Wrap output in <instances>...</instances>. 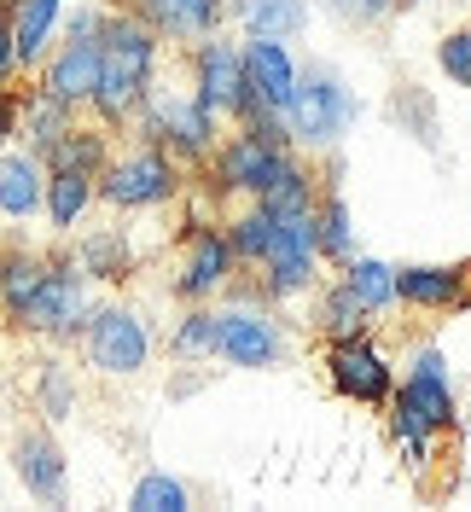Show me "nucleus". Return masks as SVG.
<instances>
[{"instance_id":"393cba45","label":"nucleus","mask_w":471,"mask_h":512,"mask_svg":"<svg viewBox=\"0 0 471 512\" xmlns=\"http://www.w3.org/2000/svg\"><path fill=\"white\" fill-rule=\"evenodd\" d=\"M47 280V251H30V245H6L0 251V320L24 315V303L35 297V286Z\"/></svg>"},{"instance_id":"f8f14e48","label":"nucleus","mask_w":471,"mask_h":512,"mask_svg":"<svg viewBox=\"0 0 471 512\" xmlns=\"http://www.w3.org/2000/svg\"><path fill=\"white\" fill-rule=\"evenodd\" d=\"M285 152H297V146H274V140H262L256 128L233 123L221 134V146L210 152L204 175H210V187L221 192V204H227V198H256V192L274 181V169L285 163Z\"/></svg>"},{"instance_id":"7ed1b4c3","label":"nucleus","mask_w":471,"mask_h":512,"mask_svg":"<svg viewBox=\"0 0 471 512\" xmlns=\"http://www.w3.org/2000/svg\"><path fill=\"white\" fill-rule=\"evenodd\" d=\"M280 117L291 128V146L320 158V152H338L349 128L361 123V99L332 64H297V88H291Z\"/></svg>"},{"instance_id":"f257e3e1","label":"nucleus","mask_w":471,"mask_h":512,"mask_svg":"<svg viewBox=\"0 0 471 512\" xmlns=\"http://www.w3.org/2000/svg\"><path fill=\"white\" fill-rule=\"evenodd\" d=\"M157 64H163V35L152 24H140L128 6H105V24H99V82H94V99H88L94 123L123 134L128 117L157 88Z\"/></svg>"},{"instance_id":"5701e85b","label":"nucleus","mask_w":471,"mask_h":512,"mask_svg":"<svg viewBox=\"0 0 471 512\" xmlns=\"http://www.w3.org/2000/svg\"><path fill=\"white\" fill-rule=\"evenodd\" d=\"M227 24H239V35H291L309 30V0H227Z\"/></svg>"},{"instance_id":"1a4fd4ad","label":"nucleus","mask_w":471,"mask_h":512,"mask_svg":"<svg viewBox=\"0 0 471 512\" xmlns=\"http://www.w3.org/2000/svg\"><path fill=\"white\" fill-rule=\"evenodd\" d=\"M390 408H402L408 419H419L431 437H448L460 425V390L448 373V350L442 344H413L408 373L390 390Z\"/></svg>"},{"instance_id":"c756f323","label":"nucleus","mask_w":471,"mask_h":512,"mask_svg":"<svg viewBox=\"0 0 471 512\" xmlns=\"http://www.w3.org/2000/svg\"><path fill=\"white\" fill-rule=\"evenodd\" d=\"M76 402H82V390H76V367L59 361V355H47V361L35 367V414L47 419V425H64V419L76 414Z\"/></svg>"},{"instance_id":"412c9836","label":"nucleus","mask_w":471,"mask_h":512,"mask_svg":"<svg viewBox=\"0 0 471 512\" xmlns=\"http://www.w3.org/2000/svg\"><path fill=\"white\" fill-rule=\"evenodd\" d=\"M99 204V187L88 169H47V187H41V216H47V227L59 233V239H70L76 227L88 222V210Z\"/></svg>"},{"instance_id":"bb28decb","label":"nucleus","mask_w":471,"mask_h":512,"mask_svg":"<svg viewBox=\"0 0 471 512\" xmlns=\"http://www.w3.org/2000/svg\"><path fill=\"white\" fill-rule=\"evenodd\" d=\"M76 117H82V111H70L59 99H47L41 88H30V94H18V146H30L35 158H41Z\"/></svg>"},{"instance_id":"c9c22d12","label":"nucleus","mask_w":471,"mask_h":512,"mask_svg":"<svg viewBox=\"0 0 471 512\" xmlns=\"http://www.w3.org/2000/svg\"><path fill=\"white\" fill-rule=\"evenodd\" d=\"M18 140V88H6L0 94V152Z\"/></svg>"},{"instance_id":"7c9ffc66","label":"nucleus","mask_w":471,"mask_h":512,"mask_svg":"<svg viewBox=\"0 0 471 512\" xmlns=\"http://www.w3.org/2000/svg\"><path fill=\"white\" fill-rule=\"evenodd\" d=\"M390 123L402 128L408 140H419V146H437V99L425 94L419 82H402L390 94Z\"/></svg>"},{"instance_id":"20e7f679","label":"nucleus","mask_w":471,"mask_h":512,"mask_svg":"<svg viewBox=\"0 0 471 512\" xmlns=\"http://www.w3.org/2000/svg\"><path fill=\"white\" fill-rule=\"evenodd\" d=\"M128 128L140 146H163L181 169H204L210 152L221 146V117L204 111L192 88H152L146 105L128 117Z\"/></svg>"},{"instance_id":"0eeeda50","label":"nucleus","mask_w":471,"mask_h":512,"mask_svg":"<svg viewBox=\"0 0 471 512\" xmlns=\"http://www.w3.org/2000/svg\"><path fill=\"white\" fill-rule=\"evenodd\" d=\"M88 309H94V297H88V274L76 268V256L70 251H47V280H41L35 297L24 303L18 332L47 338V344H76V332H82Z\"/></svg>"},{"instance_id":"2f4dec72","label":"nucleus","mask_w":471,"mask_h":512,"mask_svg":"<svg viewBox=\"0 0 471 512\" xmlns=\"http://www.w3.org/2000/svg\"><path fill=\"white\" fill-rule=\"evenodd\" d=\"M128 507H134V512H187L192 507V489L181 478H169V472H146V478L134 483Z\"/></svg>"},{"instance_id":"c85d7f7f","label":"nucleus","mask_w":471,"mask_h":512,"mask_svg":"<svg viewBox=\"0 0 471 512\" xmlns=\"http://www.w3.org/2000/svg\"><path fill=\"white\" fill-rule=\"evenodd\" d=\"M216 338H221V320L216 303H181V320L169 326V355L175 361H216Z\"/></svg>"},{"instance_id":"ddd939ff","label":"nucleus","mask_w":471,"mask_h":512,"mask_svg":"<svg viewBox=\"0 0 471 512\" xmlns=\"http://www.w3.org/2000/svg\"><path fill=\"white\" fill-rule=\"evenodd\" d=\"M396 303L413 315H454L471 309V262H402Z\"/></svg>"},{"instance_id":"4468645a","label":"nucleus","mask_w":471,"mask_h":512,"mask_svg":"<svg viewBox=\"0 0 471 512\" xmlns=\"http://www.w3.org/2000/svg\"><path fill=\"white\" fill-rule=\"evenodd\" d=\"M94 82H99V35L94 41H53V53L35 64V88L47 99H59L70 111H88L94 99Z\"/></svg>"},{"instance_id":"6ab92c4d","label":"nucleus","mask_w":471,"mask_h":512,"mask_svg":"<svg viewBox=\"0 0 471 512\" xmlns=\"http://www.w3.org/2000/svg\"><path fill=\"white\" fill-rule=\"evenodd\" d=\"M59 24H64V0H12V59H18V76H30L35 64L53 53L59 41Z\"/></svg>"},{"instance_id":"2eb2a0df","label":"nucleus","mask_w":471,"mask_h":512,"mask_svg":"<svg viewBox=\"0 0 471 512\" xmlns=\"http://www.w3.org/2000/svg\"><path fill=\"white\" fill-rule=\"evenodd\" d=\"M12 478L30 489V501L64 507V495H70V466H64V448L47 425H30V431L12 437Z\"/></svg>"},{"instance_id":"b1692460","label":"nucleus","mask_w":471,"mask_h":512,"mask_svg":"<svg viewBox=\"0 0 471 512\" xmlns=\"http://www.w3.org/2000/svg\"><path fill=\"white\" fill-rule=\"evenodd\" d=\"M111 152H117V146H111V128H105V123H88V117H76V123H70L59 140L41 152V163H47V169H88V175H99Z\"/></svg>"},{"instance_id":"423d86ee","label":"nucleus","mask_w":471,"mask_h":512,"mask_svg":"<svg viewBox=\"0 0 471 512\" xmlns=\"http://www.w3.org/2000/svg\"><path fill=\"white\" fill-rule=\"evenodd\" d=\"M76 344H82V361L94 367L99 379H140L152 367V350H157L146 315L134 303H123V297L94 303L88 320H82V332H76Z\"/></svg>"},{"instance_id":"72a5a7b5","label":"nucleus","mask_w":471,"mask_h":512,"mask_svg":"<svg viewBox=\"0 0 471 512\" xmlns=\"http://www.w3.org/2000/svg\"><path fill=\"white\" fill-rule=\"evenodd\" d=\"M437 64L442 76L454 82V88H471V24H460V30H448L437 41Z\"/></svg>"},{"instance_id":"39448f33","label":"nucleus","mask_w":471,"mask_h":512,"mask_svg":"<svg viewBox=\"0 0 471 512\" xmlns=\"http://www.w3.org/2000/svg\"><path fill=\"white\" fill-rule=\"evenodd\" d=\"M99 187V204L105 210H117V216H140V210H163V204H175L181 187H187V169L169 158L163 146H128V152H111L105 169L94 175Z\"/></svg>"},{"instance_id":"a211bd4d","label":"nucleus","mask_w":471,"mask_h":512,"mask_svg":"<svg viewBox=\"0 0 471 512\" xmlns=\"http://www.w3.org/2000/svg\"><path fill=\"white\" fill-rule=\"evenodd\" d=\"M245 82H251V99L268 105V111H285V99L297 88V59L280 35H245Z\"/></svg>"},{"instance_id":"f3484780","label":"nucleus","mask_w":471,"mask_h":512,"mask_svg":"<svg viewBox=\"0 0 471 512\" xmlns=\"http://www.w3.org/2000/svg\"><path fill=\"white\" fill-rule=\"evenodd\" d=\"M70 256H76V268L88 274V286H123V280H134V268H140L134 227H123V222L88 227V233L70 245Z\"/></svg>"},{"instance_id":"f704fd0d","label":"nucleus","mask_w":471,"mask_h":512,"mask_svg":"<svg viewBox=\"0 0 471 512\" xmlns=\"http://www.w3.org/2000/svg\"><path fill=\"white\" fill-rule=\"evenodd\" d=\"M99 24H105V6H76V12L64 18L59 30L70 35V41H94V35H99Z\"/></svg>"},{"instance_id":"f03ea898","label":"nucleus","mask_w":471,"mask_h":512,"mask_svg":"<svg viewBox=\"0 0 471 512\" xmlns=\"http://www.w3.org/2000/svg\"><path fill=\"white\" fill-rule=\"evenodd\" d=\"M216 361L239 367V373H268V367H285L291 361V326H285L280 303L262 297V280L256 268H239L227 291L216 297Z\"/></svg>"},{"instance_id":"a878e982","label":"nucleus","mask_w":471,"mask_h":512,"mask_svg":"<svg viewBox=\"0 0 471 512\" xmlns=\"http://www.w3.org/2000/svg\"><path fill=\"white\" fill-rule=\"evenodd\" d=\"M314 297V332L332 344V338H355V332H373V315L355 303V291L332 274V280H320V286L309 291Z\"/></svg>"},{"instance_id":"aec40b11","label":"nucleus","mask_w":471,"mask_h":512,"mask_svg":"<svg viewBox=\"0 0 471 512\" xmlns=\"http://www.w3.org/2000/svg\"><path fill=\"white\" fill-rule=\"evenodd\" d=\"M41 187H47V163L35 158L30 146H6L0 152V216L6 222H30L41 216Z\"/></svg>"},{"instance_id":"9d476101","label":"nucleus","mask_w":471,"mask_h":512,"mask_svg":"<svg viewBox=\"0 0 471 512\" xmlns=\"http://www.w3.org/2000/svg\"><path fill=\"white\" fill-rule=\"evenodd\" d=\"M320 373L332 384V396L361 402V408H384L390 390H396V361L378 344L373 332H355V338H332L320 350Z\"/></svg>"},{"instance_id":"6e6552de","label":"nucleus","mask_w":471,"mask_h":512,"mask_svg":"<svg viewBox=\"0 0 471 512\" xmlns=\"http://www.w3.org/2000/svg\"><path fill=\"white\" fill-rule=\"evenodd\" d=\"M187 88L198 94L204 111H216L221 123H239L251 111V82H245V47L233 35H204L187 47Z\"/></svg>"},{"instance_id":"4be33fe9","label":"nucleus","mask_w":471,"mask_h":512,"mask_svg":"<svg viewBox=\"0 0 471 512\" xmlns=\"http://www.w3.org/2000/svg\"><path fill=\"white\" fill-rule=\"evenodd\" d=\"M314 198H320V169H314L309 152H285L274 181L256 192V204L268 216H303V210H314Z\"/></svg>"},{"instance_id":"dca6fc26","label":"nucleus","mask_w":471,"mask_h":512,"mask_svg":"<svg viewBox=\"0 0 471 512\" xmlns=\"http://www.w3.org/2000/svg\"><path fill=\"white\" fill-rule=\"evenodd\" d=\"M123 6L163 35V47H192L227 24V0H123Z\"/></svg>"},{"instance_id":"e433bc0d","label":"nucleus","mask_w":471,"mask_h":512,"mask_svg":"<svg viewBox=\"0 0 471 512\" xmlns=\"http://www.w3.org/2000/svg\"><path fill=\"white\" fill-rule=\"evenodd\" d=\"M413 6H425V0H396V12H413Z\"/></svg>"},{"instance_id":"cd10ccee","label":"nucleus","mask_w":471,"mask_h":512,"mask_svg":"<svg viewBox=\"0 0 471 512\" xmlns=\"http://www.w3.org/2000/svg\"><path fill=\"white\" fill-rule=\"evenodd\" d=\"M349 291H355V303L367 309V315H384L390 303H396V262H384V256H349L344 268H332Z\"/></svg>"},{"instance_id":"9b49d317","label":"nucleus","mask_w":471,"mask_h":512,"mask_svg":"<svg viewBox=\"0 0 471 512\" xmlns=\"http://www.w3.org/2000/svg\"><path fill=\"white\" fill-rule=\"evenodd\" d=\"M233 274H239V262H233V245H227L221 222L181 227V262L169 274V297L175 303H216Z\"/></svg>"},{"instance_id":"473e14b6","label":"nucleus","mask_w":471,"mask_h":512,"mask_svg":"<svg viewBox=\"0 0 471 512\" xmlns=\"http://www.w3.org/2000/svg\"><path fill=\"white\" fill-rule=\"evenodd\" d=\"M309 6H320L344 30H378L384 18H396V0H309Z\"/></svg>"}]
</instances>
